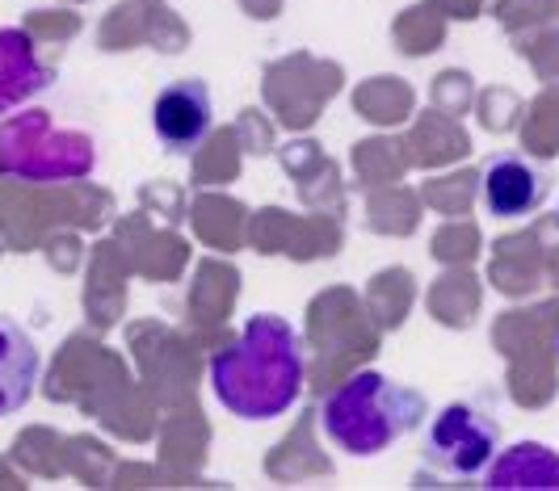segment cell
Here are the masks:
<instances>
[{
	"mask_svg": "<svg viewBox=\"0 0 559 491\" xmlns=\"http://www.w3.org/2000/svg\"><path fill=\"white\" fill-rule=\"evenodd\" d=\"M211 391L236 420H274L304 395V340L282 315H252L211 357Z\"/></svg>",
	"mask_w": 559,
	"mask_h": 491,
	"instance_id": "1",
	"label": "cell"
},
{
	"mask_svg": "<svg viewBox=\"0 0 559 491\" xmlns=\"http://www.w3.org/2000/svg\"><path fill=\"white\" fill-rule=\"evenodd\" d=\"M425 395L379 370H358L324 399V433L349 458H374L425 424Z\"/></svg>",
	"mask_w": 559,
	"mask_h": 491,
	"instance_id": "2",
	"label": "cell"
},
{
	"mask_svg": "<svg viewBox=\"0 0 559 491\" xmlns=\"http://www.w3.org/2000/svg\"><path fill=\"white\" fill-rule=\"evenodd\" d=\"M501 450V424L488 411L472 408V404H447L429 420L425 429V466H433L438 475H459L472 479Z\"/></svg>",
	"mask_w": 559,
	"mask_h": 491,
	"instance_id": "4",
	"label": "cell"
},
{
	"mask_svg": "<svg viewBox=\"0 0 559 491\" xmlns=\"http://www.w3.org/2000/svg\"><path fill=\"white\" fill-rule=\"evenodd\" d=\"M97 164V143L84 131H63L51 113L26 109L0 127V172L29 185L81 181Z\"/></svg>",
	"mask_w": 559,
	"mask_h": 491,
	"instance_id": "3",
	"label": "cell"
},
{
	"mask_svg": "<svg viewBox=\"0 0 559 491\" xmlns=\"http://www.w3.org/2000/svg\"><path fill=\"white\" fill-rule=\"evenodd\" d=\"M551 193V177L543 164L526 160V156H492L484 164V177H479V197H484V211L497 218H522L538 211Z\"/></svg>",
	"mask_w": 559,
	"mask_h": 491,
	"instance_id": "6",
	"label": "cell"
},
{
	"mask_svg": "<svg viewBox=\"0 0 559 491\" xmlns=\"http://www.w3.org/2000/svg\"><path fill=\"white\" fill-rule=\"evenodd\" d=\"M215 127V101H211V84L198 76L168 81L156 101H152V131L160 139L168 156H190L198 152Z\"/></svg>",
	"mask_w": 559,
	"mask_h": 491,
	"instance_id": "5",
	"label": "cell"
},
{
	"mask_svg": "<svg viewBox=\"0 0 559 491\" xmlns=\"http://www.w3.org/2000/svg\"><path fill=\"white\" fill-rule=\"evenodd\" d=\"M38 345L26 327L0 315V416H13L34 399L38 382Z\"/></svg>",
	"mask_w": 559,
	"mask_h": 491,
	"instance_id": "8",
	"label": "cell"
},
{
	"mask_svg": "<svg viewBox=\"0 0 559 491\" xmlns=\"http://www.w3.org/2000/svg\"><path fill=\"white\" fill-rule=\"evenodd\" d=\"M56 84V72L38 59L26 29L0 26V122L34 101L38 93H47Z\"/></svg>",
	"mask_w": 559,
	"mask_h": 491,
	"instance_id": "7",
	"label": "cell"
},
{
	"mask_svg": "<svg viewBox=\"0 0 559 491\" xmlns=\"http://www.w3.org/2000/svg\"><path fill=\"white\" fill-rule=\"evenodd\" d=\"M488 491H559V454H551L543 441H518L504 454L488 463Z\"/></svg>",
	"mask_w": 559,
	"mask_h": 491,
	"instance_id": "9",
	"label": "cell"
}]
</instances>
